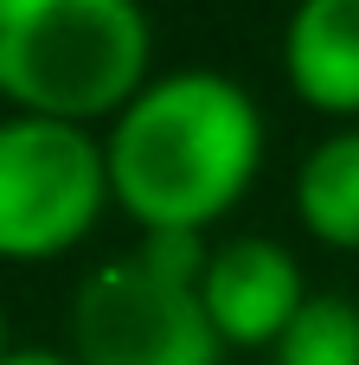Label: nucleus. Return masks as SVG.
Returning a JSON list of instances; mask_svg holds the SVG:
<instances>
[{
    "instance_id": "nucleus-1",
    "label": "nucleus",
    "mask_w": 359,
    "mask_h": 365,
    "mask_svg": "<svg viewBox=\"0 0 359 365\" xmlns=\"http://www.w3.org/2000/svg\"><path fill=\"white\" fill-rule=\"evenodd\" d=\"M109 199L141 231H206L263 160L257 103L218 71L154 77L109 128Z\"/></svg>"
},
{
    "instance_id": "nucleus-2",
    "label": "nucleus",
    "mask_w": 359,
    "mask_h": 365,
    "mask_svg": "<svg viewBox=\"0 0 359 365\" xmlns=\"http://www.w3.org/2000/svg\"><path fill=\"white\" fill-rule=\"evenodd\" d=\"M154 32L135 0H0V96L39 122L122 115L148 90Z\"/></svg>"
},
{
    "instance_id": "nucleus-3",
    "label": "nucleus",
    "mask_w": 359,
    "mask_h": 365,
    "mask_svg": "<svg viewBox=\"0 0 359 365\" xmlns=\"http://www.w3.org/2000/svg\"><path fill=\"white\" fill-rule=\"evenodd\" d=\"M109 199L103 148L71 122H0V257L39 263L71 250Z\"/></svg>"
},
{
    "instance_id": "nucleus-4",
    "label": "nucleus",
    "mask_w": 359,
    "mask_h": 365,
    "mask_svg": "<svg viewBox=\"0 0 359 365\" xmlns=\"http://www.w3.org/2000/svg\"><path fill=\"white\" fill-rule=\"evenodd\" d=\"M71 340L77 365H218L225 353L199 289L148 269L135 250L84 276Z\"/></svg>"
},
{
    "instance_id": "nucleus-5",
    "label": "nucleus",
    "mask_w": 359,
    "mask_h": 365,
    "mask_svg": "<svg viewBox=\"0 0 359 365\" xmlns=\"http://www.w3.org/2000/svg\"><path fill=\"white\" fill-rule=\"evenodd\" d=\"M199 302H206L225 346H276L289 334V321L302 314L308 289H302V269H295V257L283 244L238 237V244L212 250Z\"/></svg>"
},
{
    "instance_id": "nucleus-6",
    "label": "nucleus",
    "mask_w": 359,
    "mask_h": 365,
    "mask_svg": "<svg viewBox=\"0 0 359 365\" xmlns=\"http://www.w3.org/2000/svg\"><path fill=\"white\" fill-rule=\"evenodd\" d=\"M283 64L295 96L328 115H359V0H308L289 13Z\"/></svg>"
},
{
    "instance_id": "nucleus-7",
    "label": "nucleus",
    "mask_w": 359,
    "mask_h": 365,
    "mask_svg": "<svg viewBox=\"0 0 359 365\" xmlns=\"http://www.w3.org/2000/svg\"><path fill=\"white\" fill-rule=\"evenodd\" d=\"M295 212L321 244L359 250V128L328 135L295 173Z\"/></svg>"
},
{
    "instance_id": "nucleus-8",
    "label": "nucleus",
    "mask_w": 359,
    "mask_h": 365,
    "mask_svg": "<svg viewBox=\"0 0 359 365\" xmlns=\"http://www.w3.org/2000/svg\"><path fill=\"white\" fill-rule=\"evenodd\" d=\"M276 365H359V308L347 295H308L276 340Z\"/></svg>"
},
{
    "instance_id": "nucleus-9",
    "label": "nucleus",
    "mask_w": 359,
    "mask_h": 365,
    "mask_svg": "<svg viewBox=\"0 0 359 365\" xmlns=\"http://www.w3.org/2000/svg\"><path fill=\"white\" fill-rule=\"evenodd\" d=\"M0 365H77V359H58V353H6Z\"/></svg>"
},
{
    "instance_id": "nucleus-10",
    "label": "nucleus",
    "mask_w": 359,
    "mask_h": 365,
    "mask_svg": "<svg viewBox=\"0 0 359 365\" xmlns=\"http://www.w3.org/2000/svg\"><path fill=\"white\" fill-rule=\"evenodd\" d=\"M0 359H6V321H0Z\"/></svg>"
}]
</instances>
